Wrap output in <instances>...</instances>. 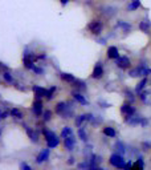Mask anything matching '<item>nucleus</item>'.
<instances>
[{"label":"nucleus","mask_w":151,"mask_h":170,"mask_svg":"<svg viewBox=\"0 0 151 170\" xmlns=\"http://www.w3.org/2000/svg\"><path fill=\"white\" fill-rule=\"evenodd\" d=\"M130 77H146L151 75V69L147 67H137L135 69L130 71Z\"/></svg>","instance_id":"obj_1"},{"label":"nucleus","mask_w":151,"mask_h":170,"mask_svg":"<svg viewBox=\"0 0 151 170\" xmlns=\"http://www.w3.org/2000/svg\"><path fill=\"white\" fill-rule=\"evenodd\" d=\"M73 97H74V100L81 105H87V100L81 95V93H73Z\"/></svg>","instance_id":"obj_15"},{"label":"nucleus","mask_w":151,"mask_h":170,"mask_svg":"<svg viewBox=\"0 0 151 170\" xmlns=\"http://www.w3.org/2000/svg\"><path fill=\"white\" fill-rule=\"evenodd\" d=\"M27 133H28V136L31 137V140L33 141V142H37V140H39V136H37V133L33 132L32 129H27Z\"/></svg>","instance_id":"obj_20"},{"label":"nucleus","mask_w":151,"mask_h":170,"mask_svg":"<svg viewBox=\"0 0 151 170\" xmlns=\"http://www.w3.org/2000/svg\"><path fill=\"white\" fill-rule=\"evenodd\" d=\"M115 61H117V67L121 68V69H126V68L130 67V60H129V57H126V56L118 57Z\"/></svg>","instance_id":"obj_4"},{"label":"nucleus","mask_w":151,"mask_h":170,"mask_svg":"<svg viewBox=\"0 0 151 170\" xmlns=\"http://www.w3.org/2000/svg\"><path fill=\"white\" fill-rule=\"evenodd\" d=\"M103 134L107 136V137H115V130H114V128H111V126H105L103 128Z\"/></svg>","instance_id":"obj_16"},{"label":"nucleus","mask_w":151,"mask_h":170,"mask_svg":"<svg viewBox=\"0 0 151 170\" xmlns=\"http://www.w3.org/2000/svg\"><path fill=\"white\" fill-rule=\"evenodd\" d=\"M107 57L113 59V60H117L119 57L118 48L117 47H109V49H107Z\"/></svg>","instance_id":"obj_8"},{"label":"nucleus","mask_w":151,"mask_h":170,"mask_svg":"<svg viewBox=\"0 0 151 170\" xmlns=\"http://www.w3.org/2000/svg\"><path fill=\"white\" fill-rule=\"evenodd\" d=\"M48 157H49V149H45V150H42L37 156V160H36V161H37L39 164H41V162H44V161L48 160Z\"/></svg>","instance_id":"obj_12"},{"label":"nucleus","mask_w":151,"mask_h":170,"mask_svg":"<svg viewBox=\"0 0 151 170\" xmlns=\"http://www.w3.org/2000/svg\"><path fill=\"white\" fill-rule=\"evenodd\" d=\"M72 134H73V130H72V128H65L61 132V137H62V138H66V137H69Z\"/></svg>","instance_id":"obj_22"},{"label":"nucleus","mask_w":151,"mask_h":170,"mask_svg":"<svg viewBox=\"0 0 151 170\" xmlns=\"http://www.w3.org/2000/svg\"><path fill=\"white\" fill-rule=\"evenodd\" d=\"M46 144H48V148H56L58 145V138L57 137H52V138L46 140Z\"/></svg>","instance_id":"obj_17"},{"label":"nucleus","mask_w":151,"mask_h":170,"mask_svg":"<svg viewBox=\"0 0 151 170\" xmlns=\"http://www.w3.org/2000/svg\"><path fill=\"white\" fill-rule=\"evenodd\" d=\"M4 80H6V81H8V83H12V76L8 73V72H6V73H4Z\"/></svg>","instance_id":"obj_30"},{"label":"nucleus","mask_w":151,"mask_h":170,"mask_svg":"<svg viewBox=\"0 0 151 170\" xmlns=\"http://www.w3.org/2000/svg\"><path fill=\"white\" fill-rule=\"evenodd\" d=\"M87 28H89V31L91 32V33H94V35H99L102 32V24L99 23V21H97V20H94V21L89 23Z\"/></svg>","instance_id":"obj_3"},{"label":"nucleus","mask_w":151,"mask_h":170,"mask_svg":"<svg viewBox=\"0 0 151 170\" xmlns=\"http://www.w3.org/2000/svg\"><path fill=\"white\" fill-rule=\"evenodd\" d=\"M102 76H103V68L99 65V64H97V65H95V68L93 69L91 77H93V79H101Z\"/></svg>","instance_id":"obj_9"},{"label":"nucleus","mask_w":151,"mask_h":170,"mask_svg":"<svg viewBox=\"0 0 151 170\" xmlns=\"http://www.w3.org/2000/svg\"><path fill=\"white\" fill-rule=\"evenodd\" d=\"M76 84H77L76 87H77L78 89H85L86 88L85 87V83H83V81H78V80H76Z\"/></svg>","instance_id":"obj_29"},{"label":"nucleus","mask_w":151,"mask_h":170,"mask_svg":"<svg viewBox=\"0 0 151 170\" xmlns=\"http://www.w3.org/2000/svg\"><path fill=\"white\" fill-rule=\"evenodd\" d=\"M0 69H7V67H6V65H3V64L0 63Z\"/></svg>","instance_id":"obj_39"},{"label":"nucleus","mask_w":151,"mask_h":170,"mask_svg":"<svg viewBox=\"0 0 151 170\" xmlns=\"http://www.w3.org/2000/svg\"><path fill=\"white\" fill-rule=\"evenodd\" d=\"M118 25L121 27V28H123V29H126V31H130V29H131V25H130V24L123 23V21H119V23H118Z\"/></svg>","instance_id":"obj_26"},{"label":"nucleus","mask_w":151,"mask_h":170,"mask_svg":"<svg viewBox=\"0 0 151 170\" xmlns=\"http://www.w3.org/2000/svg\"><path fill=\"white\" fill-rule=\"evenodd\" d=\"M11 114L13 116V117H16V118H23V113L20 112L17 108H13V109H12V110H11Z\"/></svg>","instance_id":"obj_23"},{"label":"nucleus","mask_w":151,"mask_h":170,"mask_svg":"<svg viewBox=\"0 0 151 170\" xmlns=\"http://www.w3.org/2000/svg\"><path fill=\"white\" fill-rule=\"evenodd\" d=\"M141 100L143 104H147V105H151V91H145V92H141Z\"/></svg>","instance_id":"obj_7"},{"label":"nucleus","mask_w":151,"mask_h":170,"mask_svg":"<svg viewBox=\"0 0 151 170\" xmlns=\"http://www.w3.org/2000/svg\"><path fill=\"white\" fill-rule=\"evenodd\" d=\"M6 117H8V112H0V120L6 118Z\"/></svg>","instance_id":"obj_35"},{"label":"nucleus","mask_w":151,"mask_h":170,"mask_svg":"<svg viewBox=\"0 0 151 170\" xmlns=\"http://www.w3.org/2000/svg\"><path fill=\"white\" fill-rule=\"evenodd\" d=\"M33 113L36 116H40L42 113V102L40 100H36L33 102Z\"/></svg>","instance_id":"obj_11"},{"label":"nucleus","mask_w":151,"mask_h":170,"mask_svg":"<svg viewBox=\"0 0 151 170\" xmlns=\"http://www.w3.org/2000/svg\"><path fill=\"white\" fill-rule=\"evenodd\" d=\"M139 7H141V2H139V0H133L131 4L129 6V11H135Z\"/></svg>","instance_id":"obj_21"},{"label":"nucleus","mask_w":151,"mask_h":170,"mask_svg":"<svg viewBox=\"0 0 151 170\" xmlns=\"http://www.w3.org/2000/svg\"><path fill=\"white\" fill-rule=\"evenodd\" d=\"M134 168H139V169H143L145 168V164H143V158H139L137 161V164L134 165Z\"/></svg>","instance_id":"obj_28"},{"label":"nucleus","mask_w":151,"mask_h":170,"mask_svg":"<svg viewBox=\"0 0 151 170\" xmlns=\"http://www.w3.org/2000/svg\"><path fill=\"white\" fill-rule=\"evenodd\" d=\"M78 137H79V138H81L82 141H86V140H87L86 132H85V130H83V129H82V128H81V129H79V130H78Z\"/></svg>","instance_id":"obj_24"},{"label":"nucleus","mask_w":151,"mask_h":170,"mask_svg":"<svg viewBox=\"0 0 151 170\" xmlns=\"http://www.w3.org/2000/svg\"><path fill=\"white\" fill-rule=\"evenodd\" d=\"M121 112L123 116H134L135 113V108L131 106L130 104H123L121 106Z\"/></svg>","instance_id":"obj_5"},{"label":"nucleus","mask_w":151,"mask_h":170,"mask_svg":"<svg viewBox=\"0 0 151 170\" xmlns=\"http://www.w3.org/2000/svg\"><path fill=\"white\" fill-rule=\"evenodd\" d=\"M60 77H61L62 80H65V81H68V83H73V81H76L74 76H73V75H69V73H60Z\"/></svg>","instance_id":"obj_18"},{"label":"nucleus","mask_w":151,"mask_h":170,"mask_svg":"<svg viewBox=\"0 0 151 170\" xmlns=\"http://www.w3.org/2000/svg\"><path fill=\"white\" fill-rule=\"evenodd\" d=\"M42 134H44V136H45V137H46V140H49V138H52V137H56L53 132H49V130H46V129H44V130H42Z\"/></svg>","instance_id":"obj_25"},{"label":"nucleus","mask_w":151,"mask_h":170,"mask_svg":"<svg viewBox=\"0 0 151 170\" xmlns=\"http://www.w3.org/2000/svg\"><path fill=\"white\" fill-rule=\"evenodd\" d=\"M115 148L119 150V153H125L126 149H125V145H123L122 142H117V145H115Z\"/></svg>","instance_id":"obj_27"},{"label":"nucleus","mask_w":151,"mask_h":170,"mask_svg":"<svg viewBox=\"0 0 151 170\" xmlns=\"http://www.w3.org/2000/svg\"><path fill=\"white\" fill-rule=\"evenodd\" d=\"M54 91H56V88H54V87L52 88L50 91H48V95H46L48 99H52V97H53V92H54Z\"/></svg>","instance_id":"obj_34"},{"label":"nucleus","mask_w":151,"mask_h":170,"mask_svg":"<svg viewBox=\"0 0 151 170\" xmlns=\"http://www.w3.org/2000/svg\"><path fill=\"white\" fill-rule=\"evenodd\" d=\"M65 148L68 149V150H73V148H74V145H76V140H74V137L73 134L69 136V137H66L65 138Z\"/></svg>","instance_id":"obj_10"},{"label":"nucleus","mask_w":151,"mask_h":170,"mask_svg":"<svg viewBox=\"0 0 151 170\" xmlns=\"http://www.w3.org/2000/svg\"><path fill=\"white\" fill-rule=\"evenodd\" d=\"M150 27H151V23L149 21V20H143V21L139 23V29H141L142 32H149Z\"/></svg>","instance_id":"obj_14"},{"label":"nucleus","mask_w":151,"mask_h":170,"mask_svg":"<svg viewBox=\"0 0 151 170\" xmlns=\"http://www.w3.org/2000/svg\"><path fill=\"white\" fill-rule=\"evenodd\" d=\"M90 166V165L89 164H86V162H83V164H79L78 165V168H89Z\"/></svg>","instance_id":"obj_36"},{"label":"nucleus","mask_w":151,"mask_h":170,"mask_svg":"<svg viewBox=\"0 0 151 170\" xmlns=\"http://www.w3.org/2000/svg\"><path fill=\"white\" fill-rule=\"evenodd\" d=\"M93 120H94V117L91 114H82V116H78L77 118H76V125H77V126H81L85 121H93Z\"/></svg>","instance_id":"obj_6"},{"label":"nucleus","mask_w":151,"mask_h":170,"mask_svg":"<svg viewBox=\"0 0 151 170\" xmlns=\"http://www.w3.org/2000/svg\"><path fill=\"white\" fill-rule=\"evenodd\" d=\"M146 84H147V79H146V77L142 79V81L137 85V88H135V92H137V93H141V92L143 91V88L146 87Z\"/></svg>","instance_id":"obj_19"},{"label":"nucleus","mask_w":151,"mask_h":170,"mask_svg":"<svg viewBox=\"0 0 151 170\" xmlns=\"http://www.w3.org/2000/svg\"><path fill=\"white\" fill-rule=\"evenodd\" d=\"M68 2H69V0H61V3H62V4H66Z\"/></svg>","instance_id":"obj_41"},{"label":"nucleus","mask_w":151,"mask_h":170,"mask_svg":"<svg viewBox=\"0 0 151 170\" xmlns=\"http://www.w3.org/2000/svg\"><path fill=\"white\" fill-rule=\"evenodd\" d=\"M50 117H52L50 110H46L45 113H44V120H45V121H49V120H50Z\"/></svg>","instance_id":"obj_31"},{"label":"nucleus","mask_w":151,"mask_h":170,"mask_svg":"<svg viewBox=\"0 0 151 170\" xmlns=\"http://www.w3.org/2000/svg\"><path fill=\"white\" fill-rule=\"evenodd\" d=\"M68 164H70V165H73V164H74V158H73V157H70L69 161H68Z\"/></svg>","instance_id":"obj_38"},{"label":"nucleus","mask_w":151,"mask_h":170,"mask_svg":"<svg viewBox=\"0 0 151 170\" xmlns=\"http://www.w3.org/2000/svg\"><path fill=\"white\" fill-rule=\"evenodd\" d=\"M126 97L129 99L130 102H133V101L135 100V97H133V95H131V92H130V91H127V92H126Z\"/></svg>","instance_id":"obj_32"},{"label":"nucleus","mask_w":151,"mask_h":170,"mask_svg":"<svg viewBox=\"0 0 151 170\" xmlns=\"http://www.w3.org/2000/svg\"><path fill=\"white\" fill-rule=\"evenodd\" d=\"M142 148H143V150H149V149L151 148V142H143Z\"/></svg>","instance_id":"obj_33"},{"label":"nucleus","mask_w":151,"mask_h":170,"mask_svg":"<svg viewBox=\"0 0 151 170\" xmlns=\"http://www.w3.org/2000/svg\"><path fill=\"white\" fill-rule=\"evenodd\" d=\"M33 92L36 93V96L37 97H42V96H46L48 95V91L46 89H44V88H41V87H33Z\"/></svg>","instance_id":"obj_13"},{"label":"nucleus","mask_w":151,"mask_h":170,"mask_svg":"<svg viewBox=\"0 0 151 170\" xmlns=\"http://www.w3.org/2000/svg\"><path fill=\"white\" fill-rule=\"evenodd\" d=\"M109 162H110V165H113L114 168H119V169H125V166H126L125 160H123L122 156H119V154H111Z\"/></svg>","instance_id":"obj_2"},{"label":"nucleus","mask_w":151,"mask_h":170,"mask_svg":"<svg viewBox=\"0 0 151 170\" xmlns=\"http://www.w3.org/2000/svg\"><path fill=\"white\" fill-rule=\"evenodd\" d=\"M129 168H131V164L129 162V164H126V166H125V169H129Z\"/></svg>","instance_id":"obj_40"},{"label":"nucleus","mask_w":151,"mask_h":170,"mask_svg":"<svg viewBox=\"0 0 151 170\" xmlns=\"http://www.w3.org/2000/svg\"><path fill=\"white\" fill-rule=\"evenodd\" d=\"M21 166H23V169H25V170H31V166H28V165H25V164H23Z\"/></svg>","instance_id":"obj_37"}]
</instances>
